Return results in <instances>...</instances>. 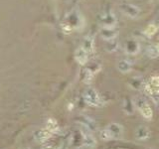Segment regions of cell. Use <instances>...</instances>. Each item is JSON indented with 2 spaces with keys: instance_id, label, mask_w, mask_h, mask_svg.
<instances>
[{
  "instance_id": "cell-25",
  "label": "cell",
  "mask_w": 159,
  "mask_h": 149,
  "mask_svg": "<svg viewBox=\"0 0 159 149\" xmlns=\"http://www.w3.org/2000/svg\"><path fill=\"white\" fill-rule=\"evenodd\" d=\"M156 47H157V50H158V52H159V44L157 45V46H156Z\"/></svg>"
},
{
  "instance_id": "cell-15",
  "label": "cell",
  "mask_w": 159,
  "mask_h": 149,
  "mask_svg": "<svg viewBox=\"0 0 159 149\" xmlns=\"http://www.w3.org/2000/svg\"><path fill=\"white\" fill-rule=\"evenodd\" d=\"M117 49H118V41L116 38L105 41V50H107L108 52L109 53L116 52Z\"/></svg>"
},
{
  "instance_id": "cell-2",
  "label": "cell",
  "mask_w": 159,
  "mask_h": 149,
  "mask_svg": "<svg viewBox=\"0 0 159 149\" xmlns=\"http://www.w3.org/2000/svg\"><path fill=\"white\" fill-rule=\"evenodd\" d=\"M134 105L138 108L140 114H142L143 117L147 119H150L152 117V110L148 102L146 101L143 97H134Z\"/></svg>"
},
{
  "instance_id": "cell-14",
  "label": "cell",
  "mask_w": 159,
  "mask_h": 149,
  "mask_svg": "<svg viewBox=\"0 0 159 149\" xmlns=\"http://www.w3.org/2000/svg\"><path fill=\"white\" fill-rule=\"evenodd\" d=\"M108 128L110 130V131H112L114 138L120 137V135L122 134V130H123L122 126L120 124H118V123H110L108 126Z\"/></svg>"
},
{
  "instance_id": "cell-13",
  "label": "cell",
  "mask_w": 159,
  "mask_h": 149,
  "mask_svg": "<svg viewBox=\"0 0 159 149\" xmlns=\"http://www.w3.org/2000/svg\"><path fill=\"white\" fill-rule=\"evenodd\" d=\"M117 69L122 74H127L131 71V64L130 62L126 60H121L117 63Z\"/></svg>"
},
{
  "instance_id": "cell-18",
  "label": "cell",
  "mask_w": 159,
  "mask_h": 149,
  "mask_svg": "<svg viewBox=\"0 0 159 149\" xmlns=\"http://www.w3.org/2000/svg\"><path fill=\"white\" fill-rule=\"evenodd\" d=\"M146 53H147V56L149 58L155 59V58L159 57V52H158V50H157V47L153 46V45H150V46L147 47Z\"/></svg>"
},
{
  "instance_id": "cell-26",
  "label": "cell",
  "mask_w": 159,
  "mask_h": 149,
  "mask_svg": "<svg viewBox=\"0 0 159 149\" xmlns=\"http://www.w3.org/2000/svg\"><path fill=\"white\" fill-rule=\"evenodd\" d=\"M24 149H30V148H24Z\"/></svg>"
},
{
  "instance_id": "cell-19",
  "label": "cell",
  "mask_w": 159,
  "mask_h": 149,
  "mask_svg": "<svg viewBox=\"0 0 159 149\" xmlns=\"http://www.w3.org/2000/svg\"><path fill=\"white\" fill-rule=\"evenodd\" d=\"M129 85L135 89H140L141 88H144L145 84L143 83V81L141 80V78H133L129 83Z\"/></svg>"
},
{
  "instance_id": "cell-16",
  "label": "cell",
  "mask_w": 159,
  "mask_h": 149,
  "mask_svg": "<svg viewBox=\"0 0 159 149\" xmlns=\"http://www.w3.org/2000/svg\"><path fill=\"white\" fill-rule=\"evenodd\" d=\"M46 128L51 132L58 131L59 125H58V122H57V120L54 119V118H49L46 122Z\"/></svg>"
},
{
  "instance_id": "cell-17",
  "label": "cell",
  "mask_w": 159,
  "mask_h": 149,
  "mask_svg": "<svg viewBox=\"0 0 159 149\" xmlns=\"http://www.w3.org/2000/svg\"><path fill=\"white\" fill-rule=\"evenodd\" d=\"M123 110L127 114H133V103L131 102L129 98H125L124 101H123Z\"/></svg>"
},
{
  "instance_id": "cell-11",
  "label": "cell",
  "mask_w": 159,
  "mask_h": 149,
  "mask_svg": "<svg viewBox=\"0 0 159 149\" xmlns=\"http://www.w3.org/2000/svg\"><path fill=\"white\" fill-rule=\"evenodd\" d=\"M135 136L136 138L140 139V140H145L150 136V130L145 127V126H140L135 131Z\"/></svg>"
},
{
  "instance_id": "cell-4",
  "label": "cell",
  "mask_w": 159,
  "mask_h": 149,
  "mask_svg": "<svg viewBox=\"0 0 159 149\" xmlns=\"http://www.w3.org/2000/svg\"><path fill=\"white\" fill-rule=\"evenodd\" d=\"M100 22L103 27H116V17L113 13L108 11L100 16Z\"/></svg>"
},
{
  "instance_id": "cell-6",
  "label": "cell",
  "mask_w": 159,
  "mask_h": 149,
  "mask_svg": "<svg viewBox=\"0 0 159 149\" xmlns=\"http://www.w3.org/2000/svg\"><path fill=\"white\" fill-rule=\"evenodd\" d=\"M100 34L104 41H108V40H112L117 37L118 30L116 27H103L100 31Z\"/></svg>"
},
{
  "instance_id": "cell-7",
  "label": "cell",
  "mask_w": 159,
  "mask_h": 149,
  "mask_svg": "<svg viewBox=\"0 0 159 149\" xmlns=\"http://www.w3.org/2000/svg\"><path fill=\"white\" fill-rule=\"evenodd\" d=\"M50 137H51V131H49L47 128L46 129H38L34 132V139L40 143L47 141Z\"/></svg>"
},
{
  "instance_id": "cell-21",
  "label": "cell",
  "mask_w": 159,
  "mask_h": 149,
  "mask_svg": "<svg viewBox=\"0 0 159 149\" xmlns=\"http://www.w3.org/2000/svg\"><path fill=\"white\" fill-rule=\"evenodd\" d=\"M157 32V27L154 25V24H150L148 25L146 28H145L144 33L146 34L147 36H152Z\"/></svg>"
},
{
  "instance_id": "cell-8",
  "label": "cell",
  "mask_w": 159,
  "mask_h": 149,
  "mask_svg": "<svg viewBox=\"0 0 159 149\" xmlns=\"http://www.w3.org/2000/svg\"><path fill=\"white\" fill-rule=\"evenodd\" d=\"M88 55H89V53H88L83 47H80L76 50V51H75V59H76V61L79 63L80 65H86L87 64Z\"/></svg>"
},
{
  "instance_id": "cell-9",
  "label": "cell",
  "mask_w": 159,
  "mask_h": 149,
  "mask_svg": "<svg viewBox=\"0 0 159 149\" xmlns=\"http://www.w3.org/2000/svg\"><path fill=\"white\" fill-rule=\"evenodd\" d=\"M82 125V124H81ZM83 126V125H82ZM83 131H82V134L84 135V141H85V144L90 147H94L96 145V139L95 137L92 136V135L90 133V130L87 128V130H85V127L83 126Z\"/></svg>"
},
{
  "instance_id": "cell-1",
  "label": "cell",
  "mask_w": 159,
  "mask_h": 149,
  "mask_svg": "<svg viewBox=\"0 0 159 149\" xmlns=\"http://www.w3.org/2000/svg\"><path fill=\"white\" fill-rule=\"evenodd\" d=\"M84 99L86 101L88 105L92 106H101V99L99 93L92 88H88L84 92Z\"/></svg>"
},
{
  "instance_id": "cell-24",
  "label": "cell",
  "mask_w": 159,
  "mask_h": 149,
  "mask_svg": "<svg viewBox=\"0 0 159 149\" xmlns=\"http://www.w3.org/2000/svg\"><path fill=\"white\" fill-rule=\"evenodd\" d=\"M59 149H66V148H65V147H64V146H61V147H60V148H59Z\"/></svg>"
},
{
  "instance_id": "cell-5",
  "label": "cell",
  "mask_w": 159,
  "mask_h": 149,
  "mask_svg": "<svg viewBox=\"0 0 159 149\" xmlns=\"http://www.w3.org/2000/svg\"><path fill=\"white\" fill-rule=\"evenodd\" d=\"M124 51L128 55H137L140 51V45L137 40H127L124 44Z\"/></svg>"
},
{
  "instance_id": "cell-12",
  "label": "cell",
  "mask_w": 159,
  "mask_h": 149,
  "mask_svg": "<svg viewBox=\"0 0 159 149\" xmlns=\"http://www.w3.org/2000/svg\"><path fill=\"white\" fill-rule=\"evenodd\" d=\"M81 124L86 126L88 129L92 130V131H94V130H96V124L95 122V120L90 118V117H88V116L81 117Z\"/></svg>"
},
{
  "instance_id": "cell-10",
  "label": "cell",
  "mask_w": 159,
  "mask_h": 149,
  "mask_svg": "<svg viewBox=\"0 0 159 149\" xmlns=\"http://www.w3.org/2000/svg\"><path fill=\"white\" fill-rule=\"evenodd\" d=\"M82 47L85 49L89 54H91L95 51V43H94V39H92V36H87V37L84 39Z\"/></svg>"
},
{
  "instance_id": "cell-23",
  "label": "cell",
  "mask_w": 159,
  "mask_h": 149,
  "mask_svg": "<svg viewBox=\"0 0 159 149\" xmlns=\"http://www.w3.org/2000/svg\"><path fill=\"white\" fill-rule=\"evenodd\" d=\"M41 149H55V148H54V146H53V145H46V146L42 147Z\"/></svg>"
},
{
  "instance_id": "cell-3",
  "label": "cell",
  "mask_w": 159,
  "mask_h": 149,
  "mask_svg": "<svg viewBox=\"0 0 159 149\" xmlns=\"http://www.w3.org/2000/svg\"><path fill=\"white\" fill-rule=\"evenodd\" d=\"M119 9H120V11L123 14H125L126 16H128L130 18H136L140 14V9L137 6L132 5V4H129V3L120 4V5H119Z\"/></svg>"
},
{
  "instance_id": "cell-20",
  "label": "cell",
  "mask_w": 159,
  "mask_h": 149,
  "mask_svg": "<svg viewBox=\"0 0 159 149\" xmlns=\"http://www.w3.org/2000/svg\"><path fill=\"white\" fill-rule=\"evenodd\" d=\"M100 136V138L103 139V140H104V141H108V140H112V139H114L113 134L112 133V131H110V130H109L108 128L101 130Z\"/></svg>"
},
{
  "instance_id": "cell-22",
  "label": "cell",
  "mask_w": 159,
  "mask_h": 149,
  "mask_svg": "<svg viewBox=\"0 0 159 149\" xmlns=\"http://www.w3.org/2000/svg\"><path fill=\"white\" fill-rule=\"evenodd\" d=\"M150 85L153 88H159V77H152L150 79Z\"/></svg>"
}]
</instances>
